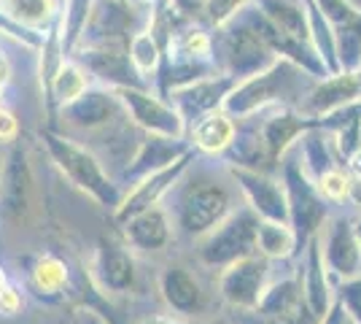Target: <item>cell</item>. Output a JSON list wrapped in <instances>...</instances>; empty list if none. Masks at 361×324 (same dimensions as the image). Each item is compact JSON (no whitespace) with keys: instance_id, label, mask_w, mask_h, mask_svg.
<instances>
[{"instance_id":"obj_1","label":"cell","mask_w":361,"mask_h":324,"mask_svg":"<svg viewBox=\"0 0 361 324\" xmlns=\"http://www.w3.org/2000/svg\"><path fill=\"white\" fill-rule=\"evenodd\" d=\"M316 81L318 78L302 71L300 65H294L286 57H278L270 68L248 78H240L224 100V111L232 114L235 119H243V116H256L275 106H300L302 97L310 92Z\"/></svg>"},{"instance_id":"obj_2","label":"cell","mask_w":361,"mask_h":324,"mask_svg":"<svg viewBox=\"0 0 361 324\" xmlns=\"http://www.w3.org/2000/svg\"><path fill=\"white\" fill-rule=\"evenodd\" d=\"M41 140H44L51 162L57 165V170H60L75 189L87 192L92 200L106 205L111 211L119 208L121 198H124V189L103 170L100 160L92 155L87 146H81L71 136L57 133L54 127L41 130Z\"/></svg>"},{"instance_id":"obj_3","label":"cell","mask_w":361,"mask_h":324,"mask_svg":"<svg viewBox=\"0 0 361 324\" xmlns=\"http://www.w3.org/2000/svg\"><path fill=\"white\" fill-rule=\"evenodd\" d=\"M275 60L278 54L243 14L229 19L221 28H213V62L221 73H229L240 81L270 68Z\"/></svg>"},{"instance_id":"obj_4","label":"cell","mask_w":361,"mask_h":324,"mask_svg":"<svg viewBox=\"0 0 361 324\" xmlns=\"http://www.w3.org/2000/svg\"><path fill=\"white\" fill-rule=\"evenodd\" d=\"M281 181L286 189V203H288V224L297 235L300 244V254L305 244L318 235V230L326 224L329 219V200H324V195L318 192L316 181L302 170L297 149L291 146L283 160H281Z\"/></svg>"},{"instance_id":"obj_5","label":"cell","mask_w":361,"mask_h":324,"mask_svg":"<svg viewBox=\"0 0 361 324\" xmlns=\"http://www.w3.org/2000/svg\"><path fill=\"white\" fill-rule=\"evenodd\" d=\"M256 227H259V216L245 208V211H232L224 222H219L211 232H205L200 238L197 257L205 268L221 270L229 263L248 257L256 251Z\"/></svg>"},{"instance_id":"obj_6","label":"cell","mask_w":361,"mask_h":324,"mask_svg":"<svg viewBox=\"0 0 361 324\" xmlns=\"http://www.w3.org/2000/svg\"><path fill=\"white\" fill-rule=\"evenodd\" d=\"M127 119L140 133L167 136V138H186V122L176 106L149 87H121L116 90Z\"/></svg>"},{"instance_id":"obj_7","label":"cell","mask_w":361,"mask_h":324,"mask_svg":"<svg viewBox=\"0 0 361 324\" xmlns=\"http://www.w3.org/2000/svg\"><path fill=\"white\" fill-rule=\"evenodd\" d=\"M267 276H270V260L254 251L219 270V294L232 308L256 311L259 297L270 284Z\"/></svg>"},{"instance_id":"obj_8","label":"cell","mask_w":361,"mask_h":324,"mask_svg":"<svg viewBox=\"0 0 361 324\" xmlns=\"http://www.w3.org/2000/svg\"><path fill=\"white\" fill-rule=\"evenodd\" d=\"M318 246L324 268L334 284L361 276V244L350 219L345 216L326 219V227L318 230Z\"/></svg>"},{"instance_id":"obj_9","label":"cell","mask_w":361,"mask_h":324,"mask_svg":"<svg viewBox=\"0 0 361 324\" xmlns=\"http://www.w3.org/2000/svg\"><path fill=\"white\" fill-rule=\"evenodd\" d=\"M232 214V198L221 184L200 181L178 203V227L192 238H202Z\"/></svg>"},{"instance_id":"obj_10","label":"cell","mask_w":361,"mask_h":324,"mask_svg":"<svg viewBox=\"0 0 361 324\" xmlns=\"http://www.w3.org/2000/svg\"><path fill=\"white\" fill-rule=\"evenodd\" d=\"M135 30V8L127 0H94L75 47H127Z\"/></svg>"},{"instance_id":"obj_11","label":"cell","mask_w":361,"mask_h":324,"mask_svg":"<svg viewBox=\"0 0 361 324\" xmlns=\"http://www.w3.org/2000/svg\"><path fill=\"white\" fill-rule=\"evenodd\" d=\"M195 155H197V152L192 149V152H186L183 157H178L176 162H170V165H165V168L154 170V173H149V176L137 179L135 184L124 192L119 208L114 211L116 224L127 222L130 216L140 214V211H146V208L159 205V200L165 198L173 186L178 184V179L186 173V170H189V165L195 162Z\"/></svg>"},{"instance_id":"obj_12","label":"cell","mask_w":361,"mask_h":324,"mask_svg":"<svg viewBox=\"0 0 361 324\" xmlns=\"http://www.w3.org/2000/svg\"><path fill=\"white\" fill-rule=\"evenodd\" d=\"M73 57L94 84L108 90L121 87H146L137 71L133 68V60L127 54V47H75L71 52Z\"/></svg>"},{"instance_id":"obj_13","label":"cell","mask_w":361,"mask_h":324,"mask_svg":"<svg viewBox=\"0 0 361 324\" xmlns=\"http://www.w3.org/2000/svg\"><path fill=\"white\" fill-rule=\"evenodd\" d=\"M229 176L235 179L238 189L248 203V208L259 219H275V222H288V203L283 181L275 179L272 173L251 168H238V165H226Z\"/></svg>"},{"instance_id":"obj_14","label":"cell","mask_w":361,"mask_h":324,"mask_svg":"<svg viewBox=\"0 0 361 324\" xmlns=\"http://www.w3.org/2000/svg\"><path fill=\"white\" fill-rule=\"evenodd\" d=\"M57 116L65 119V124H71L75 130H87V133H94V130H103L108 124H114L116 119H124V108H121V100L116 90H108V87H100V84H92L84 92L75 97L73 103L62 106L57 111Z\"/></svg>"},{"instance_id":"obj_15","label":"cell","mask_w":361,"mask_h":324,"mask_svg":"<svg viewBox=\"0 0 361 324\" xmlns=\"http://www.w3.org/2000/svg\"><path fill=\"white\" fill-rule=\"evenodd\" d=\"M235 84H238V78L229 76V73H213V76L197 78L186 87L173 90L167 95V100L176 106V111L186 122V130H189V124H195L200 116L211 114L216 108H224V100L235 90Z\"/></svg>"},{"instance_id":"obj_16","label":"cell","mask_w":361,"mask_h":324,"mask_svg":"<svg viewBox=\"0 0 361 324\" xmlns=\"http://www.w3.org/2000/svg\"><path fill=\"white\" fill-rule=\"evenodd\" d=\"M32 168L27 152L16 143L8 146L3 157V176H0V214L6 219H22L30 211L32 189H35Z\"/></svg>"},{"instance_id":"obj_17","label":"cell","mask_w":361,"mask_h":324,"mask_svg":"<svg viewBox=\"0 0 361 324\" xmlns=\"http://www.w3.org/2000/svg\"><path fill=\"white\" fill-rule=\"evenodd\" d=\"M350 103H361V68L359 71H337V73L318 78L297 108L310 119H321V116H326L337 108L350 106Z\"/></svg>"},{"instance_id":"obj_18","label":"cell","mask_w":361,"mask_h":324,"mask_svg":"<svg viewBox=\"0 0 361 324\" xmlns=\"http://www.w3.org/2000/svg\"><path fill=\"white\" fill-rule=\"evenodd\" d=\"M186 152H192L189 138H167V136L143 133V138L137 140L133 157L127 160V165L121 170V181L135 184L137 179H143V176H149L154 170L176 162V160L183 157Z\"/></svg>"},{"instance_id":"obj_19","label":"cell","mask_w":361,"mask_h":324,"mask_svg":"<svg viewBox=\"0 0 361 324\" xmlns=\"http://www.w3.org/2000/svg\"><path fill=\"white\" fill-rule=\"evenodd\" d=\"M262 114H267V116L259 122V133H262V138L267 143V152L278 165L288 149L300 140L302 133L318 124V119L305 116L297 106H275L262 111Z\"/></svg>"},{"instance_id":"obj_20","label":"cell","mask_w":361,"mask_h":324,"mask_svg":"<svg viewBox=\"0 0 361 324\" xmlns=\"http://www.w3.org/2000/svg\"><path fill=\"white\" fill-rule=\"evenodd\" d=\"M94 281L114 294H124L135 287V260L130 248L116 244V241H100L94 251Z\"/></svg>"},{"instance_id":"obj_21","label":"cell","mask_w":361,"mask_h":324,"mask_svg":"<svg viewBox=\"0 0 361 324\" xmlns=\"http://www.w3.org/2000/svg\"><path fill=\"white\" fill-rule=\"evenodd\" d=\"M300 278H302V297H305L307 308L321 319V316L329 311L331 303H334V294H331V278H329V273H326V268H324L318 235H313V238L305 244V248H302Z\"/></svg>"},{"instance_id":"obj_22","label":"cell","mask_w":361,"mask_h":324,"mask_svg":"<svg viewBox=\"0 0 361 324\" xmlns=\"http://www.w3.org/2000/svg\"><path fill=\"white\" fill-rule=\"evenodd\" d=\"M235 122H238L235 138L229 143V149L221 155L226 160V165L275 173L278 162L267 152V143H264L262 133H259V122H251V116H243V119H235Z\"/></svg>"},{"instance_id":"obj_23","label":"cell","mask_w":361,"mask_h":324,"mask_svg":"<svg viewBox=\"0 0 361 324\" xmlns=\"http://www.w3.org/2000/svg\"><path fill=\"white\" fill-rule=\"evenodd\" d=\"M127 238V246L137 248V251H159L162 246H167L170 235H173V224L165 208L154 205L146 208L140 214L130 216L127 222L119 224Z\"/></svg>"},{"instance_id":"obj_24","label":"cell","mask_w":361,"mask_h":324,"mask_svg":"<svg viewBox=\"0 0 361 324\" xmlns=\"http://www.w3.org/2000/svg\"><path fill=\"white\" fill-rule=\"evenodd\" d=\"M159 292H162V300L167 303V308L176 311L178 316H192V313L202 311V306H205V294H202L200 281L180 265H167L162 270Z\"/></svg>"},{"instance_id":"obj_25","label":"cell","mask_w":361,"mask_h":324,"mask_svg":"<svg viewBox=\"0 0 361 324\" xmlns=\"http://www.w3.org/2000/svg\"><path fill=\"white\" fill-rule=\"evenodd\" d=\"M235 130H238L235 116L226 114L224 108H216L211 114L200 116L195 124H189L186 138H189L195 152H202V155H224L226 149H229V143H232V138H235Z\"/></svg>"},{"instance_id":"obj_26","label":"cell","mask_w":361,"mask_h":324,"mask_svg":"<svg viewBox=\"0 0 361 324\" xmlns=\"http://www.w3.org/2000/svg\"><path fill=\"white\" fill-rule=\"evenodd\" d=\"M60 8L62 0H0V16L35 35H44L60 22Z\"/></svg>"},{"instance_id":"obj_27","label":"cell","mask_w":361,"mask_h":324,"mask_svg":"<svg viewBox=\"0 0 361 324\" xmlns=\"http://www.w3.org/2000/svg\"><path fill=\"white\" fill-rule=\"evenodd\" d=\"M87 87H92L90 73H87L73 57H65V62L60 65V71L54 73L51 87H49V92H46V97H44L49 119H54L57 111H60L62 106H68V103H73L75 97L84 92Z\"/></svg>"},{"instance_id":"obj_28","label":"cell","mask_w":361,"mask_h":324,"mask_svg":"<svg viewBox=\"0 0 361 324\" xmlns=\"http://www.w3.org/2000/svg\"><path fill=\"white\" fill-rule=\"evenodd\" d=\"M127 54L133 60V68L137 71L140 81L154 90L157 87V78H159V68H162V54L165 49L157 41V35L149 28H137L127 44Z\"/></svg>"},{"instance_id":"obj_29","label":"cell","mask_w":361,"mask_h":324,"mask_svg":"<svg viewBox=\"0 0 361 324\" xmlns=\"http://www.w3.org/2000/svg\"><path fill=\"white\" fill-rule=\"evenodd\" d=\"M256 251L267 260H291L300 254L297 235L288 222H275V219H259L256 227Z\"/></svg>"},{"instance_id":"obj_30","label":"cell","mask_w":361,"mask_h":324,"mask_svg":"<svg viewBox=\"0 0 361 324\" xmlns=\"http://www.w3.org/2000/svg\"><path fill=\"white\" fill-rule=\"evenodd\" d=\"M251 3L281 32H286L291 38H300V41H310L307 38V8H305V0H251Z\"/></svg>"},{"instance_id":"obj_31","label":"cell","mask_w":361,"mask_h":324,"mask_svg":"<svg viewBox=\"0 0 361 324\" xmlns=\"http://www.w3.org/2000/svg\"><path fill=\"white\" fill-rule=\"evenodd\" d=\"M302 300V278L300 273L297 276H288V278H281V281H275V284H267V289L264 294L259 297V306L256 311L264 316V319H283L286 313L300 306Z\"/></svg>"},{"instance_id":"obj_32","label":"cell","mask_w":361,"mask_h":324,"mask_svg":"<svg viewBox=\"0 0 361 324\" xmlns=\"http://www.w3.org/2000/svg\"><path fill=\"white\" fill-rule=\"evenodd\" d=\"M305 8H307V38H310V47L316 49V54L321 57V62L326 65L329 73H337L340 65H337V44H334V28L326 16L318 11V6L313 0H305Z\"/></svg>"},{"instance_id":"obj_33","label":"cell","mask_w":361,"mask_h":324,"mask_svg":"<svg viewBox=\"0 0 361 324\" xmlns=\"http://www.w3.org/2000/svg\"><path fill=\"white\" fill-rule=\"evenodd\" d=\"M30 284L41 297H60L68 287V265L57 254H41L30 268Z\"/></svg>"},{"instance_id":"obj_34","label":"cell","mask_w":361,"mask_h":324,"mask_svg":"<svg viewBox=\"0 0 361 324\" xmlns=\"http://www.w3.org/2000/svg\"><path fill=\"white\" fill-rule=\"evenodd\" d=\"M337 44V65L340 71H359L361 68V14L353 22L334 28Z\"/></svg>"},{"instance_id":"obj_35","label":"cell","mask_w":361,"mask_h":324,"mask_svg":"<svg viewBox=\"0 0 361 324\" xmlns=\"http://www.w3.org/2000/svg\"><path fill=\"white\" fill-rule=\"evenodd\" d=\"M92 3L94 0H62L60 8V30H62V44H65V52L71 57V52L75 49L78 38H81V30L87 25V16L92 11Z\"/></svg>"},{"instance_id":"obj_36","label":"cell","mask_w":361,"mask_h":324,"mask_svg":"<svg viewBox=\"0 0 361 324\" xmlns=\"http://www.w3.org/2000/svg\"><path fill=\"white\" fill-rule=\"evenodd\" d=\"M353 184H356V176L350 168L343 165H331L329 170H324L316 179L318 192L324 195V200L329 203H345L353 195Z\"/></svg>"},{"instance_id":"obj_37","label":"cell","mask_w":361,"mask_h":324,"mask_svg":"<svg viewBox=\"0 0 361 324\" xmlns=\"http://www.w3.org/2000/svg\"><path fill=\"white\" fill-rule=\"evenodd\" d=\"M251 0H205V22L211 28H221L240 14Z\"/></svg>"},{"instance_id":"obj_38","label":"cell","mask_w":361,"mask_h":324,"mask_svg":"<svg viewBox=\"0 0 361 324\" xmlns=\"http://www.w3.org/2000/svg\"><path fill=\"white\" fill-rule=\"evenodd\" d=\"M318 6V11L331 22V28H340L345 22H353L361 14V8L350 0H313Z\"/></svg>"},{"instance_id":"obj_39","label":"cell","mask_w":361,"mask_h":324,"mask_svg":"<svg viewBox=\"0 0 361 324\" xmlns=\"http://www.w3.org/2000/svg\"><path fill=\"white\" fill-rule=\"evenodd\" d=\"M337 300H340V306L345 308L348 319L350 322L361 324V276L356 278H348L343 284H337Z\"/></svg>"},{"instance_id":"obj_40","label":"cell","mask_w":361,"mask_h":324,"mask_svg":"<svg viewBox=\"0 0 361 324\" xmlns=\"http://www.w3.org/2000/svg\"><path fill=\"white\" fill-rule=\"evenodd\" d=\"M22 306H25V297H22V292L16 289L14 284H3L0 287V316H16L19 311H22Z\"/></svg>"},{"instance_id":"obj_41","label":"cell","mask_w":361,"mask_h":324,"mask_svg":"<svg viewBox=\"0 0 361 324\" xmlns=\"http://www.w3.org/2000/svg\"><path fill=\"white\" fill-rule=\"evenodd\" d=\"M16 140H19V119L6 106H0V146H11Z\"/></svg>"},{"instance_id":"obj_42","label":"cell","mask_w":361,"mask_h":324,"mask_svg":"<svg viewBox=\"0 0 361 324\" xmlns=\"http://www.w3.org/2000/svg\"><path fill=\"white\" fill-rule=\"evenodd\" d=\"M348 322V313H345V308L340 306V300L334 297V303L329 306V311L321 316V322L318 324H345Z\"/></svg>"},{"instance_id":"obj_43","label":"cell","mask_w":361,"mask_h":324,"mask_svg":"<svg viewBox=\"0 0 361 324\" xmlns=\"http://www.w3.org/2000/svg\"><path fill=\"white\" fill-rule=\"evenodd\" d=\"M8 81H11V60H8L6 52L0 49V97H3V92H6Z\"/></svg>"},{"instance_id":"obj_44","label":"cell","mask_w":361,"mask_h":324,"mask_svg":"<svg viewBox=\"0 0 361 324\" xmlns=\"http://www.w3.org/2000/svg\"><path fill=\"white\" fill-rule=\"evenodd\" d=\"M137 324H186L183 322V316H146V319H140Z\"/></svg>"},{"instance_id":"obj_45","label":"cell","mask_w":361,"mask_h":324,"mask_svg":"<svg viewBox=\"0 0 361 324\" xmlns=\"http://www.w3.org/2000/svg\"><path fill=\"white\" fill-rule=\"evenodd\" d=\"M81 324H108L100 313H94V311H84L81 313Z\"/></svg>"},{"instance_id":"obj_46","label":"cell","mask_w":361,"mask_h":324,"mask_svg":"<svg viewBox=\"0 0 361 324\" xmlns=\"http://www.w3.org/2000/svg\"><path fill=\"white\" fill-rule=\"evenodd\" d=\"M348 168L353 170L356 176H361V149H359V152H356V155H353V157H350V162H348Z\"/></svg>"},{"instance_id":"obj_47","label":"cell","mask_w":361,"mask_h":324,"mask_svg":"<svg viewBox=\"0 0 361 324\" xmlns=\"http://www.w3.org/2000/svg\"><path fill=\"white\" fill-rule=\"evenodd\" d=\"M350 200L361 208V176H356V184H353V195H350Z\"/></svg>"},{"instance_id":"obj_48","label":"cell","mask_w":361,"mask_h":324,"mask_svg":"<svg viewBox=\"0 0 361 324\" xmlns=\"http://www.w3.org/2000/svg\"><path fill=\"white\" fill-rule=\"evenodd\" d=\"M353 230H356V235H359V244H361V216H359V219H353Z\"/></svg>"},{"instance_id":"obj_49","label":"cell","mask_w":361,"mask_h":324,"mask_svg":"<svg viewBox=\"0 0 361 324\" xmlns=\"http://www.w3.org/2000/svg\"><path fill=\"white\" fill-rule=\"evenodd\" d=\"M6 281H8V278H6V270H3V268H0V287H3V284H6Z\"/></svg>"},{"instance_id":"obj_50","label":"cell","mask_w":361,"mask_h":324,"mask_svg":"<svg viewBox=\"0 0 361 324\" xmlns=\"http://www.w3.org/2000/svg\"><path fill=\"white\" fill-rule=\"evenodd\" d=\"M3 157H6V152H3V146H0V176H3Z\"/></svg>"},{"instance_id":"obj_51","label":"cell","mask_w":361,"mask_h":324,"mask_svg":"<svg viewBox=\"0 0 361 324\" xmlns=\"http://www.w3.org/2000/svg\"><path fill=\"white\" fill-rule=\"evenodd\" d=\"M211 324H229V322H226V319H213Z\"/></svg>"},{"instance_id":"obj_52","label":"cell","mask_w":361,"mask_h":324,"mask_svg":"<svg viewBox=\"0 0 361 324\" xmlns=\"http://www.w3.org/2000/svg\"><path fill=\"white\" fill-rule=\"evenodd\" d=\"M345 324H356V322H350V319H348V322Z\"/></svg>"},{"instance_id":"obj_53","label":"cell","mask_w":361,"mask_h":324,"mask_svg":"<svg viewBox=\"0 0 361 324\" xmlns=\"http://www.w3.org/2000/svg\"><path fill=\"white\" fill-rule=\"evenodd\" d=\"M127 3H130V0H127Z\"/></svg>"}]
</instances>
